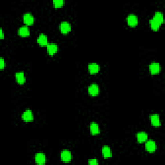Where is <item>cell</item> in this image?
<instances>
[{
    "label": "cell",
    "instance_id": "1",
    "mask_svg": "<svg viewBox=\"0 0 165 165\" xmlns=\"http://www.w3.org/2000/svg\"><path fill=\"white\" fill-rule=\"evenodd\" d=\"M61 160L64 162H70L72 159V154L69 150H65L61 152Z\"/></svg>",
    "mask_w": 165,
    "mask_h": 165
},
{
    "label": "cell",
    "instance_id": "2",
    "mask_svg": "<svg viewBox=\"0 0 165 165\" xmlns=\"http://www.w3.org/2000/svg\"><path fill=\"white\" fill-rule=\"evenodd\" d=\"M88 92L89 94L92 96H96L99 92V88L97 85L92 84L88 88Z\"/></svg>",
    "mask_w": 165,
    "mask_h": 165
},
{
    "label": "cell",
    "instance_id": "3",
    "mask_svg": "<svg viewBox=\"0 0 165 165\" xmlns=\"http://www.w3.org/2000/svg\"><path fill=\"white\" fill-rule=\"evenodd\" d=\"M150 70L152 74H157L161 70V66L158 63H152L150 65Z\"/></svg>",
    "mask_w": 165,
    "mask_h": 165
},
{
    "label": "cell",
    "instance_id": "4",
    "mask_svg": "<svg viewBox=\"0 0 165 165\" xmlns=\"http://www.w3.org/2000/svg\"><path fill=\"white\" fill-rule=\"evenodd\" d=\"M127 22L129 25L130 27H135L138 23L137 17L134 14H130L127 18Z\"/></svg>",
    "mask_w": 165,
    "mask_h": 165
},
{
    "label": "cell",
    "instance_id": "5",
    "mask_svg": "<svg viewBox=\"0 0 165 165\" xmlns=\"http://www.w3.org/2000/svg\"><path fill=\"white\" fill-rule=\"evenodd\" d=\"M22 119L26 122H30L33 121L34 115L30 110H27L22 115Z\"/></svg>",
    "mask_w": 165,
    "mask_h": 165
},
{
    "label": "cell",
    "instance_id": "6",
    "mask_svg": "<svg viewBox=\"0 0 165 165\" xmlns=\"http://www.w3.org/2000/svg\"><path fill=\"white\" fill-rule=\"evenodd\" d=\"M60 30L63 34H68L71 30V26L68 22L63 21L60 25Z\"/></svg>",
    "mask_w": 165,
    "mask_h": 165
},
{
    "label": "cell",
    "instance_id": "7",
    "mask_svg": "<svg viewBox=\"0 0 165 165\" xmlns=\"http://www.w3.org/2000/svg\"><path fill=\"white\" fill-rule=\"evenodd\" d=\"M156 144L154 141L150 140V141H147L146 144H145V148H146V151L149 152H154L156 151Z\"/></svg>",
    "mask_w": 165,
    "mask_h": 165
},
{
    "label": "cell",
    "instance_id": "8",
    "mask_svg": "<svg viewBox=\"0 0 165 165\" xmlns=\"http://www.w3.org/2000/svg\"><path fill=\"white\" fill-rule=\"evenodd\" d=\"M46 49H47V52L49 55L53 56L54 54H56L58 52V47L56 44L50 43L48 44L47 46H46Z\"/></svg>",
    "mask_w": 165,
    "mask_h": 165
},
{
    "label": "cell",
    "instance_id": "9",
    "mask_svg": "<svg viewBox=\"0 0 165 165\" xmlns=\"http://www.w3.org/2000/svg\"><path fill=\"white\" fill-rule=\"evenodd\" d=\"M23 21L27 25H31L34 23V18L31 14L27 13L23 16Z\"/></svg>",
    "mask_w": 165,
    "mask_h": 165
},
{
    "label": "cell",
    "instance_id": "10",
    "mask_svg": "<svg viewBox=\"0 0 165 165\" xmlns=\"http://www.w3.org/2000/svg\"><path fill=\"white\" fill-rule=\"evenodd\" d=\"M37 42L41 46H47L48 45V38L45 34H41L37 39Z\"/></svg>",
    "mask_w": 165,
    "mask_h": 165
},
{
    "label": "cell",
    "instance_id": "11",
    "mask_svg": "<svg viewBox=\"0 0 165 165\" xmlns=\"http://www.w3.org/2000/svg\"><path fill=\"white\" fill-rule=\"evenodd\" d=\"M35 160L38 164H44L46 162L45 155L43 153H38L36 155Z\"/></svg>",
    "mask_w": 165,
    "mask_h": 165
},
{
    "label": "cell",
    "instance_id": "12",
    "mask_svg": "<svg viewBox=\"0 0 165 165\" xmlns=\"http://www.w3.org/2000/svg\"><path fill=\"white\" fill-rule=\"evenodd\" d=\"M18 34L21 37H27L30 35V30L27 26L21 27L18 30Z\"/></svg>",
    "mask_w": 165,
    "mask_h": 165
},
{
    "label": "cell",
    "instance_id": "13",
    "mask_svg": "<svg viewBox=\"0 0 165 165\" xmlns=\"http://www.w3.org/2000/svg\"><path fill=\"white\" fill-rule=\"evenodd\" d=\"M88 71L90 74H96L99 71V66L96 63H90L88 66Z\"/></svg>",
    "mask_w": 165,
    "mask_h": 165
},
{
    "label": "cell",
    "instance_id": "14",
    "mask_svg": "<svg viewBox=\"0 0 165 165\" xmlns=\"http://www.w3.org/2000/svg\"><path fill=\"white\" fill-rule=\"evenodd\" d=\"M152 125L155 127H159L161 125V121H160L159 116L157 114H153L150 117Z\"/></svg>",
    "mask_w": 165,
    "mask_h": 165
},
{
    "label": "cell",
    "instance_id": "15",
    "mask_svg": "<svg viewBox=\"0 0 165 165\" xmlns=\"http://www.w3.org/2000/svg\"><path fill=\"white\" fill-rule=\"evenodd\" d=\"M90 129L91 134H92V135H97V134H99L100 133L99 126H98L97 123H95L94 122H93L90 124Z\"/></svg>",
    "mask_w": 165,
    "mask_h": 165
},
{
    "label": "cell",
    "instance_id": "16",
    "mask_svg": "<svg viewBox=\"0 0 165 165\" xmlns=\"http://www.w3.org/2000/svg\"><path fill=\"white\" fill-rule=\"evenodd\" d=\"M102 154L103 157L105 158H108V157H112V152L111 150H110V147H108L107 146H105L103 147L102 148Z\"/></svg>",
    "mask_w": 165,
    "mask_h": 165
},
{
    "label": "cell",
    "instance_id": "17",
    "mask_svg": "<svg viewBox=\"0 0 165 165\" xmlns=\"http://www.w3.org/2000/svg\"><path fill=\"white\" fill-rule=\"evenodd\" d=\"M137 139L139 142H144L148 139V135L145 132H139L137 134Z\"/></svg>",
    "mask_w": 165,
    "mask_h": 165
},
{
    "label": "cell",
    "instance_id": "18",
    "mask_svg": "<svg viewBox=\"0 0 165 165\" xmlns=\"http://www.w3.org/2000/svg\"><path fill=\"white\" fill-rule=\"evenodd\" d=\"M16 78L19 85H23L25 83V76L23 72H19L16 74Z\"/></svg>",
    "mask_w": 165,
    "mask_h": 165
},
{
    "label": "cell",
    "instance_id": "19",
    "mask_svg": "<svg viewBox=\"0 0 165 165\" xmlns=\"http://www.w3.org/2000/svg\"><path fill=\"white\" fill-rule=\"evenodd\" d=\"M150 25H151L152 29L154 30H158L160 26H161V24H160L158 21H156L154 18L152 19L150 21Z\"/></svg>",
    "mask_w": 165,
    "mask_h": 165
},
{
    "label": "cell",
    "instance_id": "20",
    "mask_svg": "<svg viewBox=\"0 0 165 165\" xmlns=\"http://www.w3.org/2000/svg\"><path fill=\"white\" fill-rule=\"evenodd\" d=\"M153 18H154L156 21H158L161 25L164 22L163 15H162V14L160 12H156Z\"/></svg>",
    "mask_w": 165,
    "mask_h": 165
},
{
    "label": "cell",
    "instance_id": "21",
    "mask_svg": "<svg viewBox=\"0 0 165 165\" xmlns=\"http://www.w3.org/2000/svg\"><path fill=\"white\" fill-rule=\"evenodd\" d=\"M53 4L56 8H60L64 4L63 0H54L53 1Z\"/></svg>",
    "mask_w": 165,
    "mask_h": 165
},
{
    "label": "cell",
    "instance_id": "22",
    "mask_svg": "<svg viewBox=\"0 0 165 165\" xmlns=\"http://www.w3.org/2000/svg\"><path fill=\"white\" fill-rule=\"evenodd\" d=\"M88 164H92V165H95L98 164V161H97V160L95 159H90L89 161H88Z\"/></svg>",
    "mask_w": 165,
    "mask_h": 165
},
{
    "label": "cell",
    "instance_id": "23",
    "mask_svg": "<svg viewBox=\"0 0 165 165\" xmlns=\"http://www.w3.org/2000/svg\"><path fill=\"white\" fill-rule=\"evenodd\" d=\"M5 61L3 58L0 59V68L1 69H3L5 68Z\"/></svg>",
    "mask_w": 165,
    "mask_h": 165
},
{
    "label": "cell",
    "instance_id": "24",
    "mask_svg": "<svg viewBox=\"0 0 165 165\" xmlns=\"http://www.w3.org/2000/svg\"><path fill=\"white\" fill-rule=\"evenodd\" d=\"M0 38H1V39H3L4 38V34H3V30H2V28L0 29Z\"/></svg>",
    "mask_w": 165,
    "mask_h": 165
}]
</instances>
